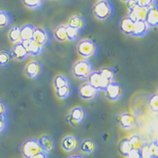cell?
<instances>
[{"label":"cell","instance_id":"10","mask_svg":"<svg viewBox=\"0 0 158 158\" xmlns=\"http://www.w3.org/2000/svg\"><path fill=\"white\" fill-rule=\"evenodd\" d=\"M81 142V141H80V139L75 135H67L63 138L61 145L65 151L72 153L80 149Z\"/></svg>","mask_w":158,"mask_h":158},{"label":"cell","instance_id":"9","mask_svg":"<svg viewBox=\"0 0 158 158\" xmlns=\"http://www.w3.org/2000/svg\"><path fill=\"white\" fill-rule=\"evenodd\" d=\"M107 98L111 101H117L123 98L124 95V89L118 82H112L108 86L104 91Z\"/></svg>","mask_w":158,"mask_h":158},{"label":"cell","instance_id":"24","mask_svg":"<svg viewBox=\"0 0 158 158\" xmlns=\"http://www.w3.org/2000/svg\"><path fill=\"white\" fill-rule=\"evenodd\" d=\"M8 38L13 44H18L22 42L21 37V27L18 25H14L8 32Z\"/></svg>","mask_w":158,"mask_h":158},{"label":"cell","instance_id":"21","mask_svg":"<svg viewBox=\"0 0 158 158\" xmlns=\"http://www.w3.org/2000/svg\"><path fill=\"white\" fill-rule=\"evenodd\" d=\"M135 22H132L128 17L123 18L119 22V29L121 32L127 36H132Z\"/></svg>","mask_w":158,"mask_h":158},{"label":"cell","instance_id":"41","mask_svg":"<svg viewBox=\"0 0 158 158\" xmlns=\"http://www.w3.org/2000/svg\"><path fill=\"white\" fill-rule=\"evenodd\" d=\"M127 8L128 10H131L132 9L135 7L137 6V1H134V0H131V1H127Z\"/></svg>","mask_w":158,"mask_h":158},{"label":"cell","instance_id":"8","mask_svg":"<svg viewBox=\"0 0 158 158\" xmlns=\"http://www.w3.org/2000/svg\"><path fill=\"white\" fill-rule=\"evenodd\" d=\"M87 117L86 111L81 107H75L72 108L67 119L72 126L76 127L85 121Z\"/></svg>","mask_w":158,"mask_h":158},{"label":"cell","instance_id":"42","mask_svg":"<svg viewBox=\"0 0 158 158\" xmlns=\"http://www.w3.org/2000/svg\"><path fill=\"white\" fill-rule=\"evenodd\" d=\"M32 158H49V156L47 153L43 152V153H39V154H37L36 156H33Z\"/></svg>","mask_w":158,"mask_h":158},{"label":"cell","instance_id":"11","mask_svg":"<svg viewBox=\"0 0 158 158\" xmlns=\"http://www.w3.org/2000/svg\"><path fill=\"white\" fill-rule=\"evenodd\" d=\"M116 120L119 126L124 129H131L136 124V118L127 112L119 114L116 117Z\"/></svg>","mask_w":158,"mask_h":158},{"label":"cell","instance_id":"28","mask_svg":"<svg viewBox=\"0 0 158 158\" xmlns=\"http://www.w3.org/2000/svg\"><path fill=\"white\" fill-rule=\"evenodd\" d=\"M13 17L8 11L0 10V28H6L11 25Z\"/></svg>","mask_w":158,"mask_h":158},{"label":"cell","instance_id":"14","mask_svg":"<svg viewBox=\"0 0 158 158\" xmlns=\"http://www.w3.org/2000/svg\"><path fill=\"white\" fill-rule=\"evenodd\" d=\"M10 51L14 59L18 60V61H22V60L27 59L29 57L27 49L25 48L22 42L15 44Z\"/></svg>","mask_w":158,"mask_h":158},{"label":"cell","instance_id":"29","mask_svg":"<svg viewBox=\"0 0 158 158\" xmlns=\"http://www.w3.org/2000/svg\"><path fill=\"white\" fill-rule=\"evenodd\" d=\"M132 149H133V148L130 143L129 138H123L118 144V151L125 157L129 154V153Z\"/></svg>","mask_w":158,"mask_h":158},{"label":"cell","instance_id":"3","mask_svg":"<svg viewBox=\"0 0 158 158\" xmlns=\"http://www.w3.org/2000/svg\"><path fill=\"white\" fill-rule=\"evenodd\" d=\"M94 67L93 63L87 59H81L75 62L72 66V74L76 78L81 80H87L94 72Z\"/></svg>","mask_w":158,"mask_h":158},{"label":"cell","instance_id":"7","mask_svg":"<svg viewBox=\"0 0 158 158\" xmlns=\"http://www.w3.org/2000/svg\"><path fill=\"white\" fill-rule=\"evenodd\" d=\"M44 71L43 64L39 60H31L25 66V74L32 79H36L41 76Z\"/></svg>","mask_w":158,"mask_h":158},{"label":"cell","instance_id":"27","mask_svg":"<svg viewBox=\"0 0 158 158\" xmlns=\"http://www.w3.org/2000/svg\"><path fill=\"white\" fill-rule=\"evenodd\" d=\"M53 84H54L56 90L59 89L60 88H63V87L64 86H67V85H71L68 77H66V76L64 75H62V74L56 75V77H54Z\"/></svg>","mask_w":158,"mask_h":158},{"label":"cell","instance_id":"20","mask_svg":"<svg viewBox=\"0 0 158 158\" xmlns=\"http://www.w3.org/2000/svg\"><path fill=\"white\" fill-rule=\"evenodd\" d=\"M36 26L32 24H26L21 27V37L22 42L30 41L33 40Z\"/></svg>","mask_w":158,"mask_h":158},{"label":"cell","instance_id":"16","mask_svg":"<svg viewBox=\"0 0 158 158\" xmlns=\"http://www.w3.org/2000/svg\"><path fill=\"white\" fill-rule=\"evenodd\" d=\"M25 48L27 49L29 56H37L42 54L44 51V46L35 41L34 40L30 41L22 42Z\"/></svg>","mask_w":158,"mask_h":158},{"label":"cell","instance_id":"33","mask_svg":"<svg viewBox=\"0 0 158 158\" xmlns=\"http://www.w3.org/2000/svg\"><path fill=\"white\" fill-rule=\"evenodd\" d=\"M67 40L69 41H74L81 37V32L78 29H74V28H71L67 25Z\"/></svg>","mask_w":158,"mask_h":158},{"label":"cell","instance_id":"19","mask_svg":"<svg viewBox=\"0 0 158 158\" xmlns=\"http://www.w3.org/2000/svg\"><path fill=\"white\" fill-rule=\"evenodd\" d=\"M39 142L45 153H48L54 152L56 149V143L54 139L49 135H43L40 138Z\"/></svg>","mask_w":158,"mask_h":158},{"label":"cell","instance_id":"32","mask_svg":"<svg viewBox=\"0 0 158 158\" xmlns=\"http://www.w3.org/2000/svg\"><path fill=\"white\" fill-rule=\"evenodd\" d=\"M147 103L151 111L158 113V93L151 94L148 98Z\"/></svg>","mask_w":158,"mask_h":158},{"label":"cell","instance_id":"22","mask_svg":"<svg viewBox=\"0 0 158 158\" xmlns=\"http://www.w3.org/2000/svg\"><path fill=\"white\" fill-rule=\"evenodd\" d=\"M146 22L150 28L158 27V5L149 10Z\"/></svg>","mask_w":158,"mask_h":158},{"label":"cell","instance_id":"2","mask_svg":"<svg viewBox=\"0 0 158 158\" xmlns=\"http://www.w3.org/2000/svg\"><path fill=\"white\" fill-rule=\"evenodd\" d=\"M99 48L97 42L90 38H84L77 42V52L79 56L85 59L94 57L98 53Z\"/></svg>","mask_w":158,"mask_h":158},{"label":"cell","instance_id":"17","mask_svg":"<svg viewBox=\"0 0 158 158\" xmlns=\"http://www.w3.org/2000/svg\"><path fill=\"white\" fill-rule=\"evenodd\" d=\"M67 25L82 32L86 27V20L81 15H74L69 18Z\"/></svg>","mask_w":158,"mask_h":158},{"label":"cell","instance_id":"15","mask_svg":"<svg viewBox=\"0 0 158 158\" xmlns=\"http://www.w3.org/2000/svg\"><path fill=\"white\" fill-rule=\"evenodd\" d=\"M150 27L146 21H138L135 22L132 36L133 37H144L149 32Z\"/></svg>","mask_w":158,"mask_h":158},{"label":"cell","instance_id":"39","mask_svg":"<svg viewBox=\"0 0 158 158\" xmlns=\"http://www.w3.org/2000/svg\"><path fill=\"white\" fill-rule=\"evenodd\" d=\"M149 145H150V150L153 158H158V146H156L153 142L149 143Z\"/></svg>","mask_w":158,"mask_h":158},{"label":"cell","instance_id":"6","mask_svg":"<svg viewBox=\"0 0 158 158\" xmlns=\"http://www.w3.org/2000/svg\"><path fill=\"white\" fill-rule=\"evenodd\" d=\"M88 82L92 86H94V88L98 89L99 91L104 92L108 88L111 83L107 80L102 74H101V72L97 70V71L93 72L91 75L89 77Z\"/></svg>","mask_w":158,"mask_h":158},{"label":"cell","instance_id":"34","mask_svg":"<svg viewBox=\"0 0 158 158\" xmlns=\"http://www.w3.org/2000/svg\"><path fill=\"white\" fill-rule=\"evenodd\" d=\"M22 3L26 7L31 10H39L43 7L45 2L43 0H33V1H22Z\"/></svg>","mask_w":158,"mask_h":158},{"label":"cell","instance_id":"23","mask_svg":"<svg viewBox=\"0 0 158 158\" xmlns=\"http://www.w3.org/2000/svg\"><path fill=\"white\" fill-rule=\"evenodd\" d=\"M10 50H0V67H8L14 60Z\"/></svg>","mask_w":158,"mask_h":158},{"label":"cell","instance_id":"13","mask_svg":"<svg viewBox=\"0 0 158 158\" xmlns=\"http://www.w3.org/2000/svg\"><path fill=\"white\" fill-rule=\"evenodd\" d=\"M33 40L43 46H46L51 41V34L47 29L41 27H36L35 30Z\"/></svg>","mask_w":158,"mask_h":158},{"label":"cell","instance_id":"4","mask_svg":"<svg viewBox=\"0 0 158 158\" xmlns=\"http://www.w3.org/2000/svg\"><path fill=\"white\" fill-rule=\"evenodd\" d=\"M44 152L39 142V139L29 138L21 146V153L25 158H32L39 153Z\"/></svg>","mask_w":158,"mask_h":158},{"label":"cell","instance_id":"36","mask_svg":"<svg viewBox=\"0 0 158 158\" xmlns=\"http://www.w3.org/2000/svg\"><path fill=\"white\" fill-rule=\"evenodd\" d=\"M9 122H8L7 116L0 115V135L5 133L8 129Z\"/></svg>","mask_w":158,"mask_h":158},{"label":"cell","instance_id":"30","mask_svg":"<svg viewBox=\"0 0 158 158\" xmlns=\"http://www.w3.org/2000/svg\"><path fill=\"white\" fill-rule=\"evenodd\" d=\"M72 93H73V89H72L71 85H67L56 90V96L59 98L66 100L72 95Z\"/></svg>","mask_w":158,"mask_h":158},{"label":"cell","instance_id":"12","mask_svg":"<svg viewBox=\"0 0 158 158\" xmlns=\"http://www.w3.org/2000/svg\"><path fill=\"white\" fill-rule=\"evenodd\" d=\"M149 10L138 6V5L134 9L129 10L127 17L134 22L138 21H146Z\"/></svg>","mask_w":158,"mask_h":158},{"label":"cell","instance_id":"43","mask_svg":"<svg viewBox=\"0 0 158 158\" xmlns=\"http://www.w3.org/2000/svg\"><path fill=\"white\" fill-rule=\"evenodd\" d=\"M67 158H87V157L82 154H73L69 156Z\"/></svg>","mask_w":158,"mask_h":158},{"label":"cell","instance_id":"45","mask_svg":"<svg viewBox=\"0 0 158 158\" xmlns=\"http://www.w3.org/2000/svg\"><path fill=\"white\" fill-rule=\"evenodd\" d=\"M157 93H158V84H157Z\"/></svg>","mask_w":158,"mask_h":158},{"label":"cell","instance_id":"35","mask_svg":"<svg viewBox=\"0 0 158 158\" xmlns=\"http://www.w3.org/2000/svg\"><path fill=\"white\" fill-rule=\"evenodd\" d=\"M137 5L142 8L149 10L157 5V3L155 0H138V1H137Z\"/></svg>","mask_w":158,"mask_h":158},{"label":"cell","instance_id":"26","mask_svg":"<svg viewBox=\"0 0 158 158\" xmlns=\"http://www.w3.org/2000/svg\"><path fill=\"white\" fill-rule=\"evenodd\" d=\"M99 71L101 72V74H102L110 83L115 82V81L117 74L115 69L111 68V67H103L101 70H99Z\"/></svg>","mask_w":158,"mask_h":158},{"label":"cell","instance_id":"44","mask_svg":"<svg viewBox=\"0 0 158 158\" xmlns=\"http://www.w3.org/2000/svg\"><path fill=\"white\" fill-rule=\"evenodd\" d=\"M153 142H154V143L156 144V146H158V137H156V138H155L154 141H153Z\"/></svg>","mask_w":158,"mask_h":158},{"label":"cell","instance_id":"37","mask_svg":"<svg viewBox=\"0 0 158 158\" xmlns=\"http://www.w3.org/2000/svg\"><path fill=\"white\" fill-rule=\"evenodd\" d=\"M140 153L142 158H153L152 153L150 150V145L146 144L143 146V147L140 149Z\"/></svg>","mask_w":158,"mask_h":158},{"label":"cell","instance_id":"18","mask_svg":"<svg viewBox=\"0 0 158 158\" xmlns=\"http://www.w3.org/2000/svg\"><path fill=\"white\" fill-rule=\"evenodd\" d=\"M80 149L87 154H94L98 150V144L92 138H85L81 142Z\"/></svg>","mask_w":158,"mask_h":158},{"label":"cell","instance_id":"1","mask_svg":"<svg viewBox=\"0 0 158 158\" xmlns=\"http://www.w3.org/2000/svg\"><path fill=\"white\" fill-rule=\"evenodd\" d=\"M114 6L110 1L100 0L95 2L93 6V14L99 21L107 22L114 15Z\"/></svg>","mask_w":158,"mask_h":158},{"label":"cell","instance_id":"38","mask_svg":"<svg viewBox=\"0 0 158 158\" xmlns=\"http://www.w3.org/2000/svg\"><path fill=\"white\" fill-rule=\"evenodd\" d=\"M8 113H9L8 105L5 101H3L2 100H0V115L7 116Z\"/></svg>","mask_w":158,"mask_h":158},{"label":"cell","instance_id":"5","mask_svg":"<svg viewBox=\"0 0 158 158\" xmlns=\"http://www.w3.org/2000/svg\"><path fill=\"white\" fill-rule=\"evenodd\" d=\"M99 90L92 86L89 82H84L78 87V95L80 98L85 101H94L97 98Z\"/></svg>","mask_w":158,"mask_h":158},{"label":"cell","instance_id":"31","mask_svg":"<svg viewBox=\"0 0 158 158\" xmlns=\"http://www.w3.org/2000/svg\"><path fill=\"white\" fill-rule=\"evenodd\" d=\"M129 141L131 146L133 148V149L140 150V149L143 147L144 145H145L143 140H142V138L138 135H132V136L129 138Z\"/></svg>","mask_w":158,"mask_h":158},{"label":"cell","instance_id":"40","mask_svg":"<svg viewBox=\"0 0 158 158\" xmlns=\"http://www.w3.org/2000/svg\"><path fill=\"white\" fill-rule=\"evenodd\" d=\"M126 158H142L140 150H138V149H132V150L129 153V154L126 156Z\"/></svg>","mask_w":158,"mask_h":158},{"label":"cell","instance_id":"25","mask_svg":"<svg viewBox=\"0 0 158 158\" xmlns=\"http://www.w3.org/2000/svg\"><path fill=\"white\" fill-rule=\"evenodd\" d=\"M54 36L56 40L60 42H64L68 40L67 34V25H57L54 29Z\"/></svg>","mask_w":158,"mask_h":158}]
</instances>
